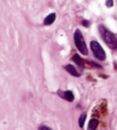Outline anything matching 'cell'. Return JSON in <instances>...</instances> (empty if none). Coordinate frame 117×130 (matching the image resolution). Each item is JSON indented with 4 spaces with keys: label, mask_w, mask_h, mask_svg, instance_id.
Wrapping results in <instances>:
<instances>
[{
    "label": "cell",
    "mask_w": 117,
    "mask_h": 130,
    "mask_svg": "<svg viewBox=\"0 0 117 130\" xmlns=\"http://www.w3.org/2000/svg\"><path fill=\"white\" fill-rule=\"evenodd\" d=\"M112 5H113L112 0H108V1H106V6H108V7H112Z\"/></svg>",
    "instance_id": "11"
},
{
    "label": "cell",
    "mask_w": 117,
    "mask_h": 130,
    "mask_svg": "<svg viewBox=\"0 0 117 130\" xmlns=\"http://www.w3.org/2000/svg\"><path fill=\"white\" fill-rule=\"evenodd\" d=\"M98 125H99L98 119L93 118V119H91V121H89V123H88V130H97Z\"/></svg>",
    "instance_id": "7"
},
{
    "label": "cell",
    "mask_w": 117,
    "mask_h": 130,
    "mask_svg": "<svg viewBox=\"0 0 117 130\" xmlns=\"http://www.w3.org/2000/svg\"><path fill=\"white\" fill-rule=\"evenodd\" d=\"M39 130H52V129H50V128L46 125H40L39 126Z\"/></svg>",
    "instance_id": "10"
},
{
    "label": "cell",
    "mask_w": 117,
    "mask_h": 130,
    "mask_svg": "<svg viewBox=\"0 0 117 130\" xmlns=\"http://www.w3.org/2000/svg\"><path fill=\"white\" fill-rule=\"evenodd\" d=\"M99 31H100V35H101V39L104 40V42L111 50H117V36L112 31H110L109 29H106L105 27H103V25L99 27Z\"/></svg>",
    "instance_id": "1"
},
{
    "label": "cell",
    "mask_w": 117,
    "mask_h": 130,
    "mask_svg": "<svg viewBox=\"0 0 117 130\" xmlns=\"http://www.w3.org/2000/svg\"><path fill=\"white\" fill-rule=\"evenodd\" d=\"M74 41H75V46L76 48L79 50L83 56H87L88 54V50H87V45H86V42H84V39H83V35H82V32L80 31L79 29L75 30L74 32Z\"/></svg>",
    "instance_id": "2"
},
{
    "label": "cell",
    "mask_w": 117,
    "mask_h": 130,
    "mask_svg": "<svg viewBox=\"0 0 117 130\" xmlns=\"http://www.w3.org/2000/svg\"><path fill=\"white\" fill-rule=\"evenodd\" d=\"M54 19H56V14L54 13L48 14L46 18H45V21H43V24H45V25H51V24L54 22Z\"/></svg>",
    "instance_id": "6"
},
{
    "label": "cell",
    "mask_w": 117,
    "mask_h": 130,
    "mask_svg": "<svg viewBox=\"0 0 117 130\" xmlns=\"http://www.w3.org/2000/svg\"><path fill=\"white\" fill-rule=\"evenodd\" d=\"M86 113H82L81 116H80V119H79V124H80V128H83L84 125V121H86Z\"/></svg>",
    "instance_id": "9"
},
{
    "label": "cell",
    "mask_w": 117,
    "mask_h": 130,
    "mask_svg": "<svg viewBox=\"0 0 117 130\" xmlns=\"http://www.w3.org/2000/svg\"><path fill=\"white\" fill-rule=\"evenodd\" d=\"M72 60L75 61L80 68H82V66H83V60H82V58H81V57H79L77 54H75V56L72 57Z\"/></svg>",
    "instance_id": "8"
},
{
    "label": "cell",
    "mask_w": 117,
    "mask_h": 130,
    "mask_svg": "<svg viewBox=\"0 0 117 130\" xmlns=\"http://www.w3.org/2000/svg\"><path fill=\"white\" fill-rule=\"evenodd\" d=\"M82 25H84V27H88V25H89V22H87V21H83V22H82Z\"/></svg>",
    "instance_id": "12"
},
{
    "label": "cell",
    "mask_w": 117,
    "mask_h": 130,
    "mask_svg": "<svg viewBox=\"0 0 117 130\" xmlns=\"http://www.w3.org/2000/svg\"><path fill=\"white\" fill-rule=\"evenodd\" d=\"M64 69H65L70 75L75 76V77H79L80 76V72L77 71V69H76L75 66H72V65H65V66H64Z\"/></svg>",
    "instance_id": "5"
},
{
    "label": "cell",
    "mask_w": 117,
    "mask_h": 130,
    "mask_svg": "<svg viewBox=\"0 0 117 130\" xmlns=\"http://www.w3.org/2000/svg\"><path fill=\"white\" fill-rule=\"evenodd\" d=\"M91 50H92L94 57H95L97 59H99V60H104V59H105V52H104V50L101 48L99 42H97V41L91 42Z\"/></svg>",
    "instance_id": "3"
},
{
    "label": "cell",
    "mask_w": 117,
    "mask_h": 130,
    "mask_svg": "<svg viewBox=\"0 0 117 130\" xmlns=\"http://www.w3.org/2000/svg\"><path fill=\"white\" fill-rule=\"evenodd\" d=\"M58 95L59 96H62L64 100H66V101H74V99H75V96H74V93L72 92H70V90H65V92H62V90H58Z\"/></svg>",
    "instance_id": "4"
}]
</instances>
